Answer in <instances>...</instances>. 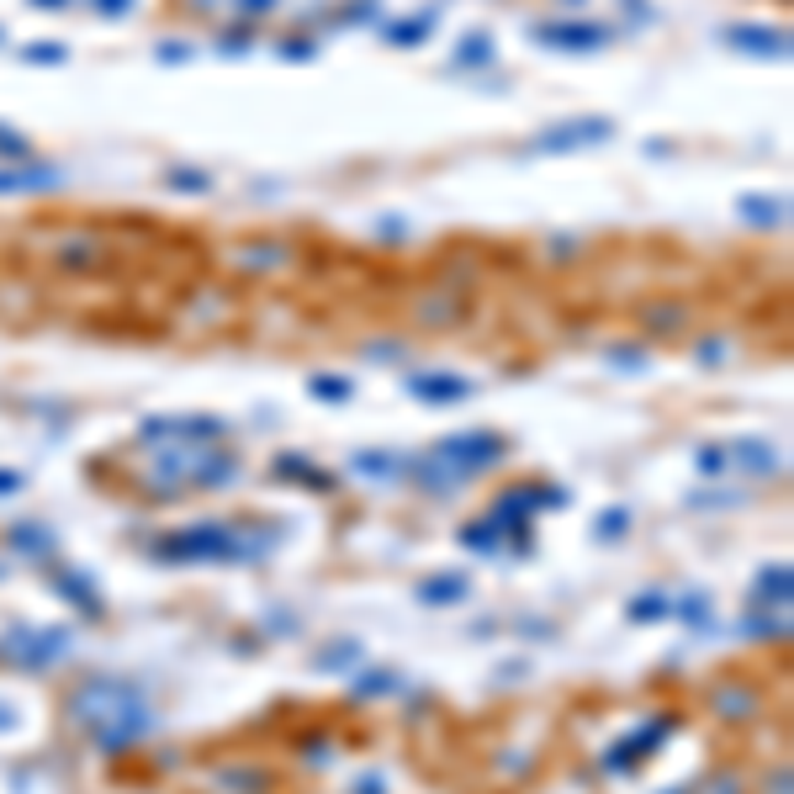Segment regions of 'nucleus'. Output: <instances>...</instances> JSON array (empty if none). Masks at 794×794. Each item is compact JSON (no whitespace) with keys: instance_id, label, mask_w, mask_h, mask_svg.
<instances>
[{"instance_id":"nucleus-1","label":"nucleus","mask_w":794,"mask_h":794,"mask_svg":"<svg viewBox=\"0 0 794 794\" xmlns=\"http://www.w3.org/2000/svg\"><path fill=\"white\" fill-rule=\"evenodd\" d=\"M75 721L106 752H123L149 731V710L138 700V689H127V683H86L75 694Z\"/></svg>"},{"instance_id":"nucleus-2","label":"nucleus","mask_w":794,"mask_h":794,"mask_svg":"<svg viewBox=\"0 0 794 794\" xmlns=\"http://www.w3.org/2000/svg\"><path fill=\"white\" fill-rule=\"evenodd\" d=\"M509 456V445L498 440V434H445L440 445H434V456H429V466H424V477H445V488H461L466 477H477V472H488V466H498V461Z\"/></svg>"},{"instance_id":"nucleus-3","label":"nucleus","mask_w":794,"mask_h":794,"mask_svg":"<svg viewBox=\"0 0 794 794\" xmlns=\"http://www.w3.org/2000/svg\"><path fill=\"white\" fill-rule=\"evenodd\" d=\"M254 541H245L234 524H196V530H181V535H165L154 556L159 562H245L254 556Z\"/></svg>"},{"instance_id":"nucleus-4","label":"nucleus","mask_w":794,"mask_h":794,"mask_svg":"<svg viewBox=\"0 0 794 794\" xmlns=\"http://www.w3.org/2000/svg\"><path fill=\"white\" fill-rule=\"evenodd\" d=\"M530 37L551 48V54H599V48H610V27H599V22H588V16H546V22H535Z\"/></svg>"},{"instance_id":"nucleus-5","label":"nucleus","mask_w":794,"mask_h":794,"mask_svg":"<svg viewBox=\"0 0 794 794\" xmlns=\"http://www.w3.org/2000/svg\"><path fill=\"white\" fill-rule=\"evenodd\" d=\"M614 138V117H567L535 133V154H582Z\"/></svg>"},{"instance_id":"nucleus-6","label":"nucleus","mask_w":794,"mask_h":794,"mask_svg":"<svg viewBox=\"0 0 794 794\" xmlns=\"http://www.w3.org/2000/svg\"><path fill=\"white\" fill-rule=\"evenodd\" d=\"M726 48H736V54H747V59H790V32L784 27H758V22H731V27L715 32Z\"/></svg>"},{"instance_id":"nucleus-7","label":"nucleus","mask_w":794,"mask_h":794,"mask_svg":"<svg viewBox=\"0 0 794 794\" xmlns=\"http://www.w3.org/2000/svg\"><path fill=\"white\" fill-rule=\"evenodd\" d=\"M408 393L419 402H466L477 387H472V376H456V371H419V376H408Z\"/></svg>"},{"instance_id":"nucleus-8","label":"nucleus","mask_w":794,"mask_h":794,"mask_svg":"<svg viewBox=\"0 0 794 794\" xmlns=\"http://www.w3.org/2000/svg\"><path fill=\"white\" fill-rule=\"evenodd\" d=\"M159 434H175L181 445H191V440H223L228 434V424L223 419H207V413H185V419H149L144 424V440H159Z\"/></svg>"},{"instance_id":"nucleus-9","label":"nucleus","mask_w":794,"mask_h":794,"mask_svg":"<svg viewBox=\"0 0 794 794\" xmlns=\"http://www.w3.org/2000/svg\"><path fill=\"white\" fill-rule=\"evenodd\" d=\"M27 191H59V170L54 165H5L0 170V196H27Z\"/></svg>"},{"instance_id":"nucleus-10","label":"nucleus","mask_w":794,"mask_h":794,"mask_svg":"<svg viewBox=\"0 0 794 794\" xmlns=\"http://www.w3.org/2000/svg\"><path fill=\"white\" fill-rule=\"evenodd\" d=\"M736 213L747 217L752 228L773 234V228H784V223H790V202H784V196H758V191H752V196H741V202H736Z\"/></svg>"},{"instance_id":"nucleus-11","label":"nucleus","mask_w":794,"mask_h":794,"mask_svg":"<svg viewBox=\"0 0 794 794\" xmlns=\"http://www.w3.org/2000/svg\"><path fill=\"white\" fill-rule=\"evenodd\" d=\"M456 64L461 69H483V64H492V32H466L456 43Z\"/></svg>"},{"instance_id":"nucleus-12","label":"nucleus","mask_w":794,"mask_h":794,"mask_svg":"<svg viewBox=\"0 0 794 794\" xmlns=\"http://www.w3.org/2000/svg\"><path fill=\"white\" fill-rule=\"evenodd\" d=\"M434 22H440L434 11H419L413 22H393V27H382V32H387V43H397V48H413V43H424L429 32H434Z\"/></svg>"},{"instance_id":"nucleus-13","label":"nucleus","mask_w":794,"mask_h":794,"mask_svg":"<svg viewBox=\"0 0 794 794\" xmlns=\"http://www.w3.org/2000/svg\"><path fill=\"white\" fill-rule=\"evenodd\" d=\"M307 393H318L324 402H350V397H355V382H350V376H307Z\"/></svg>"},{"instance_id":"nucleus-14","label":"nucleus","mask_w":794,"mask_h":794,"mask_svg":"<svg viewBox=\"0 0 794 794\" xmlns=\"http://www.w3.org/2000/svg\"><path fill=\"white\" fill-rule=\"evenodd\" d=\"M672 721H657V726H651V731H636V741H625V747H614L610 752V763L614 768H625L631 763V758H636V752H651V747H657V731H668Z\"/></svg>"},{"instance_id":"nucleus-15","label":"nucleus","mask_w":794,"mask_h":794,"mask_svg":"<svg viewBox=\"0 0 794 794\" xmlns=\"http://www.w3.org/2000/svg\"><path fill=\"white\" fill-rule=\"evenodd\" d=\"M461 593H466V582L461 578H440V582H424V588H419L424 604H451V599H461Z\"/></svg>"},{"instance_id":"nucleus-16","label":"nucleus","mask_w":794,"mask_h":794,"mask_svg":"<svg viewBox=\"0 0 794 794\" xmlns=\"http://www.w3.org/2000/svg\"><path fill=\"white\" fill-rule=\"evenodd\" d=\"M0 154H5V159H16V165H27V159H32V144L22 138V133H16V127H0Z\"/></svg>"},{"instance_id":"nucleus-17","label":"nucleus","mask_w":794,"mask_h":794,"mask_svg":"<svg viewBox=\"0 0 794 794\" xmlns=\"http://www.w3.org/2000/svg\"><path fill=\"white\" fill-rule=\"evenodd\" d=\"M22 59H27V64H64V59H69V48H64V43H27V48H22Z\"/></svg>"},{"instance_id":"nucleus-18","label":"nucleus","mask_w":794,"mask_h":794,"mask_svg":"<svg viewBox=\"0 0 794 794\" xmlns=\"http://www.w3.org/2000/svg\"><path fill=\"white\" fill-rule=\"evenodd\" d=\"M281 472H297L307 488H334V483H329V477H324L318 466H307V461H297V456H281Z\"/></svg>"},{"instance_id":"nucleus-19","label":"nucleus","mask_w":794,"mask_h":794,"mask_svg":"<svg viewBox=\"0 0 794 794\" xmlns=\"http://www.w3.org/2000/svg\"><path fill=\"white\" fill-rule=\"evenodd\" d=\"M758 593H773L779 604H790V572H784V567L763 572V578H758Z\"/></svg>"},{"instance_id":"nucleus-20","label":"nucleus","mask_w":794,"mask_h":794,"mask_svg":"<svg viewBox=\"0 0 794 794\" xmlns=\"http://www.w3.org/2000/svg\"><path fill=\"white\" fill-rule=\"evenodd\" d=\"M207 175H202V170H170V191H191V196H202V191H207Z\"/></svg>"},{"instance_id":"nucleus-21","label":"nucleus","mask_w":794,"mask_h":794,"mask_svg":"<svg viewBox=\"0 0 794 794\" xmlns=\"http://www.w3.org/2000/svg\"><path fill=\"white\" fill-rule=\"evenodd\" d=\"M275 54H281L286 64H307V59H313V43H303V37H286Z\"/></svg>"},{"instance_id":"nucleus-22","label":"nucleus","mask_w":794,"mask_h":794,"mask_svg":"<svg viewBox=\"0 0 794 794\" xmlns=\"http://www.w3.org/2000/svg\"><path fill=\"white\" fill-rule=\"evenodd\" d=\"M154 54H159V64H185L191 59V43H159Z\"/></svg>"},{"instance_id":"nucleus-23","label":"nucleus","mask_w":794,"mask_h":794,"mask_svg":"<svg viewBox=\"0 0 794 794\" xmlns=\"http://www.w3.org/2000/svg\"><path fill=\"white\" fill-rule=\"evenodd\" d=\"M91 5L101 11V16H127V11H133L138 0H91Z\"/></svg>"},{"instance_id":"nucleus-24","label":"nucleus","mask_w":794,"mask_h":794,"mask_svg":"<svg viewBox=\"0 0 794 794\" xmlns=\"http://www.w3.org/2000/svg\"><path fill=\"white\" fill-rule=\"evenodd\" d=\"M245 48H249L245 32H228V37H217V54H245Z\"/></svg>"},{"instance_id":"nucleus-25","label":"nucleus","mask_w":794,"mask_h":794,"mask_svg":"<svg viewBox=\"0 0 794 794\" xmlns=\"http://www.w3.org/2000/svg\"><path fill=\"white\" fill-rule=\"evenodd\" d=\"M636 620H657V614H662V599H657V593H651V599H636Z\"/></svg>"},{"instance_id":"nucleus-26","label":"nucleus","mask_w":794,"mask_h":794,"mask_svg":"<svg viewBox=\"0 0 794 794\" xmlns=\"http://www.w3.org/2000/svg\"><path fill=\"white\" fill-rule=\"evenodd\" d=\"M657 329H678V307H657Z\"/></svg>"},{"instance_id":"nucleus-27","label":"nucleus","mask_w":794,"mask_h":794,"mask_svg":"<svg viewBox=\"0 0 794 794\" xmlns=\"http://www.w3.org/2000/svg\"><path fill=\"white\" fill-rule=\"evenodd\" d=\"M275 0H239V11H245V16H254V11H271Z\"/></svg>"},{"instance_id":"nucleus-28","label":"nucleus","mask_w":794,"mask_h":794,"mask_svg":"<svg viewBox=\"0 0 794 794\" xmlns=\"http://www.w3.org/2000/svg\"><path fill=\"white\" fill-rule=\"evenodd\" d=\"M22 488V477H16V472H0V492H16Z\"/></svg>"},{"instance_id":"nucleus-29","label":"nucleus","mask_w":794,"mask_h":794,"mask_svg":"<svg viewBox=\"0 0 794 794\" xmlns=\"http://www.w3.org/2000/svg\"><path fill=\"white\" fill-rule=\"evenodd\" d=\"M32 5H54V11H59V5H69V0H32Z\"/></svg>"},{"instance_id":"nucleus-30","label":"nucleus","mask_w":794,"mask_h":794,"mask_svg":"<svg viewBox=\"0 0 794 794\" xmlns=\"http://www.w3.org/2000/svg\"><path fill=\"white\" fill-rule=\"evenodd\" d=\"M0 37H5V32H0Z\"/></svg>"}]
</instances>
